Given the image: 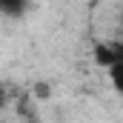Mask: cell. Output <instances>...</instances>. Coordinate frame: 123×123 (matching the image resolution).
Instances as JSON below:
<instances>
[{
  "label": "cell",
  "mask_w": 123,
  "mask_h": 123,
  "mask_svg": "<svg viewBox=\"0 0 123 123\" xmlns=\"http://www.w3.org/2000/svg\"><path fill=\"white\" fill-rule=\"evenodd\" d=\"M94 55V63L100 66V69H112V66H117L123 63V40H106V43H97L92 49Z\"/></svg>",
  "instance_id": "cell-1"
},
{
  "label": "cell",
  "mask_w": 123,
  "mask_h": 123,
  "mask_svg": "<svg viewBox=\"0 0 123 123\" xmlns=\"http://www.w3.org/2000/svg\"><path fill=\"white\" fill-rule=\"evenodd\" d=\"M29 9V0H0V14L6 17H23Z\"/></svg>",
  "instance_id": "cell-2"
},
{
  "label": "cell",
  "mask_w": 123,
  "mask_h": 123,
  "mask_svg": "<svg viewBox=\"0 0 123 123\" xmlns=\"http://www.w3.org/2000/svg\"><path fill=\"white\" fill-rule=\"evenodd\" d=\"M106 72H109V83H112V89H115L117 94H123V63L106 69Z\"/></svg>",
  "instance_id": "cell-3"
},
{
  "label": "cell",
  "mask_w": 123,
  "mask_h": 123,
  "mask_svg": "<svg viewBox=\"0 0 123 123\" xmlns=\"http://www.w3.org/2000/svg\"><path fill=\"white\" fill-rule=\"evenodd\" d=\"M9 103H12V92H9L6 86H0V112L9 109Z\"/></svg>",
  "instance_id": "cell-4"
}]
</instances>
